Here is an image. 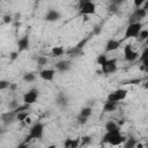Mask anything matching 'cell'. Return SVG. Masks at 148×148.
Returning a JSON list of instances; mask_svg holds the SVG:
<instances>
[{
  "label": "cell",
  "mask_w": 148,
  "mask_h": 148,
  "mask_svg": "<svg viewBox=\"0 0 148 148\" xmlns=\"http://www.w3.org/2000/svg\"><path fill=\"white\" fill-rule=\"evenodd\" d=\"M126 136H124L120 132H106L103 136V142L109 143L111 146H119L126 141Z\"/></svg>",
  "instance_id": "6da1fadb"
},
{
  "label": "cell",
  "mask_w": 148,
  "mask_h": 148,
  "mask_svg": "<svg viewBox=\"0 0 148 148\" xmlns=\"http://www.w3.org/2000/svg\"><path fill=\"white\" fill-rule=\"evenodd\" d=\"M79 12L81 15H91L96 13V5L89 0H81L79 2Z\"/></svg>",
  "instance_id": "7a4b0ae2"
},
{
  "label": "cell",
  "mask_w": 148,
  "mask_h": 148,
  "mask_svg": "<svg viewBox=\"0 0 148 148\" xmlns=\"http://www.w3.org/2000/svg\"><path fill=\"white\" fill-rule=\"evenodd\" d=\"M142 30V23H131L125 30V39L127 38H138L139 34Z\"/></svg>",
  "instance_id": "3957f363"
},
{
  "label": "cell",
  "mask_w": 148,
  "mask_h": 148,
  "mask_svg": "<svg viewBox=\"0 0 148 148\" xmlns=\"http://www.w3.org/2000/svg\"><path fill=\"white\" fill-rule=\"evenodd\" d=\"M126 97H127V90L126 89H123V88H119V89H116V90L111 91L108 95V99L106 101L113 102V103H117L118 104V102L124 101Z\"/></svg>",
  "instance_id": "277c9868"
},
{
  "label": "cell",
  "mask_w": 148,
  "mask_h": 148,
  "mask_svg": "<svg viewBox=\"0 0 148 148\" xmlns=\"http://www.w3.org/2000/svg\"><path fill=\"white\" fill-rule=\"evenodd\" d=\"M146 15H147V12H146L142 7H140V8H135V9L132 12V14L130 15L128 22H130V24H131V23H140L141 20L145 18Z\"/></svg>",
  "instance_id": "5b68a950"
},
{
  "label": "cell",
  "mask_w": 148,
  "mask_h": 148,
  "mask_svg": "<svg viewBox=\"0 0 148 148\" xmlns=\"http://www.w3.org/2000/svg\"><path fill=\"white\" fill-rule=\"evenodd\" d=\"M38 96H39V91H38V89H36V88H31V89H29V90L23 95V102H24V104L31 105V104H34V103L37 101Z\"/></svg>",
  "instance_id": "8992f818"
},
{
  "label": "cell",
  "mask_w": 148,
  "mask_h": 148,
  "mask_svg": "<svg viewBox=\"0 0 148 148\" xmlns=\"http://www.w3.org/2000/svg\"><path fill=\"white\" fill-rule=\"evenodd\" d=\"M43 133H44V124L39 121L34 124L29 130V134L32 136V139H40L43 136Z\"/></svg>",
  "instance_id": "52a82bcc"
},
{
  "label": "cell",
  "mask_w": 148,
  "mask_h": 148,
  "mask_svg": "<svg viewBox=\"0 0 148 148\" xmlns=\"http://www.w3.org/2000/svg\"><path fill=\"white\" fill-rule=\"evenodd\" d=\"M138 52H135L133 49H132V45L131 44H126L125 46H124V58H125V60L126 61H130V62H132V61H134L136 58H138Z\"/></svg>",
  "instance_id": "ba28073f"
},
{
  "label": "cell",
  "mask_w": 148,
  "mask_h": 148,
  "mask_svg": "<svg viewBox=\"0 0 148 148\" xmlns=\"http://www.w3.org/2000/svg\"><path fill=\"white\" fill-rule=\"evenodd\" d=\"M117 71V60L114 58L108 59V61L102 66V73L104 74H111Z\"/></svg>",
  "instance_id": "9c48e42d"
},
{
  "label": "cell",
  "mask_w": 148,
  "mask_h": 148,
  "mask_svg": "<svg viewBox=\"0 0 148 148\" xmlns=\"http://www.w3.org/2000/svg\"><path fill=\"white\" fill-rule=\"evenodd\" d=\"M60 17H61L60 13H59L58 10L51 8V9H49V10L46 12L44 18H45V21H47V22H56V21H58Z\"/></svg>",
  "instance_id": "30bf717a"
},
{
  "label": "cell",
  "mask_w": 148,
  "mask_h": 148,
  "mask_svg": "<svg viewBox=\"0 0 148 148\" xmlns=\"http://www.w3.org/2000/svg\"><path fill=\"white\" fill-rule=\"evenodd\" d=\"M54 75H56V71L52 68H45L39 72L40 79H43L45 81H52L54 79Z\"/></svg>",
  "instance_id": "8fae6325"
},
{
  "label": "cell",
  "mask_w": 148,
  "mask_h": 148,
  "mask_svg": "<svg viewBox=\"0 0 148 148\" xmlns=\"http://www.w3.org/2000/svg\"><path fill=\"white\" fill-rule=\"evenodd\" d=\"M16 116H17V113H16L14 110H10V111H7V112L2 113V114H1L2 123H3L5 125H8V124H10L14 119H16Z\"/></svg>",
  "instance_id": "7c38bea8"
},
{
  "label": "cell",
  "mask_w": 148,
  "mask_h": 148,
  "mask_svg": "<svg viewBox=\"0 0 148 148\" xmlns=\"http://www.w3.org/2000/svg\"><path fill=\"white\" fill-rule=\"evenodd\" d=\"M17 46H18V52H23V51H27L30 46V40H29V37L28 36H23L18 39L17 42Z\"/></svg>",
  "instance_id": "4fadbf2b"
},
{
  "label": "cell",
  "mask_w": 148,
  "mask_h": 148,
  "mask_svg": "<svg viewBox=\"0 0 148 148\" xmlns=\"http://www.w3.org/2000/svg\"><path fill=\"white\" fill-rule=\"evenodd\" d=\"M120 47V42L117 39H109L106 45H105V51L106 52H113Z\"/></svg>",
  "instance_id": "5bb4252c"
},
{
  "label": "cell",
  "mask_w": 148,
  "mask_h": 148,
  "mask_svg": "<svg viewBox=\"0 0 148 148\" xmlns=\"http://www.w3.org/2000/svg\"><path fill=\"white\" fill-rule=\"evenodd\" d=\"M67 53H68L72 58H79V57H81V56H83V54H84L83 49H80V47H77V46L71 47V49L67 51Z\"/></svg>",
  "instance_id": "9a60e30c"
},
{
  "label": "cell",
  "mask_w": 148,
  "mask_h": 148,
  "mask_svg": "<svg viewBox=\"0 0 148 148\" xmlns=\"http://www.w3.org/2000/svg\"><path fill=\"white\" fill-rule=\"evenodd\" d=\"M69 67H71V62L67 60H61V61H58L56 64V68L60 72H66L69 69Z\"/></svg>",
  "instance_id": "2e32d148"
},
{
  "label": "cell",
  "mask_w": 148,
  "mask_h": 148,
  "mask_svg": "<svg viewBox=\"0 0 148 148\" xmlns=\"http://www.w3.org/2000/svg\"><path fill=\"white\" fill-rule=\"evenodd\" d=\"M105 130H106V132H120L119 126L113 120H109L105 124Z\"/></svg>",
  "instance_id": "e0dca14e"
},
{
  "label": "cell",
  "mask_w": 148,
  "mask_h": 148,
  "mask_svg": "<svg viewBox=\"0 0 148 148\" xmlns=\"http://www.w3.org/2000/svg\"><path fill=\"white\" fill-rule=\"evenodd\" d=\"M136 145H138V140L133 136H130L124 142V148H136Z\"/></svg>",
  "instance_id": "ac0fdd59"
},
{
  "label": "cell",
  "mask_w": 148,
  "mask_h": 148,
  "mask_svg": "<svg viewBox=\"0 0 148 148\" xmlns=\"http://www.w3.org/2000/svg\"><path fill=\"white\" fill-rule=\"evenodd\" d=\"M116 109H117V103H113V102L106 101L103 105V111L104 112H113Z\"/></svg>",
  "instance_id": "d6986e66"
},
{
  "label": "cell",
  "mask_w": 148,
  "mask_h": 148,
  "mask_svg": "<svg viewBox=\"0 0 148 148\" xmlns=\"http://www.w3.org/2000/svg\"><path fill=\"white\" fill-rule=\"evenodd\" d=\"M56 102H57V104L60 105V106H66V105L68 104V98H67L64 94H59V95L57 96V98H56Z\"/></svg>",
  "instance_id": "ffe728a7"
},
{
  "label": "cell",
  "mask_w": 148,
  "mask_h": 148,
  "mask_svg": "<svg viewBox=\"0 0 148 148\" xmlns=\"http://www.w3.org/2000/svg\"><path fill=\"white\" fill-rule=\"evenodd\" d=\"M51 53H52L53 57H60V56H62L65 53V50L61 46H54V47H52Z\"/></svg>",
  "instance_id": "44dd1931"
},
{
  "label": "cell",
  "mask_w": 148,
  "mask_h": 148,
  "mask_svg": "<svg viewBox=\"0 0 148 148\" xmlns=\"http://www.w3.org/2000/svg\"><path fill=\"white\" fill-rule=\"evenodd\" d=\"M91 113H92V109L90 106H84L80 111V114L83 116V117H86V118H89L91 116Z\"/></svg>",
  "instance_id": "7402d4cb"
},
{
  "label": "cell",
  "mask_w": 148,
  "mask_h": 148,
  "mask_svg": "<svg viewBox=\"0 0 148 148\" xmlns=\"http://www.w3.org/2000/svg\"><path fill=\"white\" fill-rule=\"evenodd\" d=\"M28 117H29V111H23V112L17 113L16 120H18V121H25V119H27Z\"/></svg>",
  "instance_id": "603a6c76"
},
{
  "label": "cell",
  "mask_w": 148,
  "mask_h": 148,
  "mask_svg": "<svg viewBox=\"0 0 148 148\" xmlns=\"http://www.w3.org/2000/svg\"><path fill=\"white\" fill-rule=\"evenodd\" d=\"M23 80L25 82H34L36 80V75L34 73H25L23 75Z\"/></svg>",
  "instance_id": "cb8c5ba5"
},
{
  "label": "cell",
  "mask_w": 148,
  "mask_h": 148,
  "mask_svg": "<svg viewBox=\"0 0 148 148\" xmlns=\"http://www.w3.org/2000/svg\"><path fill=\"white\" fill-rule=\"evenodd\" d=\"M147 38H148V29H142L141 32L139 34L138 39H139L140 42H146Z\"/></svg>",
  "instance_id": "d4e9b609"
},
{
  "label": "cell",
  "mask_w": 148,
  "mask_h": 148,
  "mask_svg": "<svg viewBox=\"0 0 148 148\" xmlns=\"http://www.w3.org/2000/svg\"><path fill=\"white\" fill-rule=\"evenodd\" d=\"M106 61H108V58H106L105 54H99V56L97 57V59H96V62H97L98 65H101V67H102Z\"/></svg>",
  "instance_id": "484cf974"
},
{
  "label": "cell",
  "mask_w": 148,
  "mask_h": 148,
  "mask_svg": "<svg viewBox=\"0 0 148 148\" xmlns=\"http://www.w3.org/2000/svg\"><path fill=\"white\" fill-rule=\"evenodd\" d=\"M91 142V138L89 136V135H84V136H82L81 138V147H84V146H87V145H89Z\"/></svg>",
  "instance_id": "4316f807"
},
{
  "label": "cell",
  "mask_w": 148,
  "mask_h": 148,
  "mask_svg": "<svg viewBox=\"0 0 148 148\" xmlns=\"http://www.w3.org/2000/svg\"><path fill=\"white\" fill-rule=\"evenodd\" d=\"M46 64H47V58H46V57L39 56V57L37 58V65H38V66H44V65H46Z\"/></svg>",
  "instance_id": "83f0119b"
},
{
  "label": "cell",
  "mask_w": 148,
  "mask_h": 148,
  "mask_svg": "<svg viewBox=\"0 0 148 148\" xmlns=\"http://www.w3.org/2000/svg\"><path fill=\"white\" fill-rule=\"evenodd\" d=\"M146 60H148V47H145L143 51L140 54V61L142 62V61H146Z\"/></svg>",
  "instance_id": "f1b7e54d"
},
{
  "label": "cell",
  "mask_w": 148,
  "mask_h": 148,
  "mask_svg": "<svg viewBox=\"0 0 148 148\" xmlns=\"http://www.w3.org/2000/svg\"><path fill=\"white\" fill-rule=\"evenodd\" d=\"M9 86H10V82L7 81V80H0V90H5V89H9Z\"/></svg>",
  "instance_id": "f546056e"
},
{
  "label": "cell",
  "mask_w": 148,
  "mask_h": 148,
  "mask_svg": "<svg viewBox=\"0 0 148 148\" xmlns=\"http://www.w3.org/2000/svg\"><path fill=\"white\" fill-rule=\"evenodd\" d=\"M81 145V138H75L72 140V146L71 148H79Z\"/></svg>",
  "instance_id": "4dcf8cb0"
},
{
  "label": "cell",
  "mask_w": 148,
  "mask_h": 148,
  "mask_svg": "<svg viewBox=\"0 0 148 148\" xmlns=\"http://www.w3.org/2000/svg\"><path fill=\"white\" fill-rule=\"evenodd\" d=\"M109 13H111V14H116V13H118V6L117 5H114L113 2H111V5L109 6Z\"/></svg>",
  "instance_id": "1f68e13d"
},
{
  "label": "cell",
  "mask_w": 148,
  "mask_h": 148,
  "mask_svg": "<svg viewBox=\"0 0 148 148\" xmlns=\"http://www.w3.org/2000/svg\"><path fill=\"white\" fill-rule=\"evenodd\" d=\"M102 34V25L97 24L92 28V35H101Z\"/></svg>",
  "instance_id": "d6a6232c"
},
{
  "label": "cell",
  "mask_w": 148,
  "mask_h": 148,
  "mask_svg": "<svg viewBox=\"0 0 148 148\" xmlns=\"http://www.w3.org/2000/svg\"><path fill=\"white\" fill-rule=\"evenodd\" d=\"M2 22L6 23V24H9V23L12 22V15H8V14L3 15V16H2Z\"/></svg>",
  "instance_id": "836d02e7"
},
{
  "label": "cell",
  "mask_w": 148,
  "mask_h": 148,
  "mask_svg": "<svg viewBox=\"0 0 148 148\" xmlns=\"http://www.w3.org/2000/svg\"><path fill=\"white\" fill-rule=\"evenodd\" d=\"M20 105H18V103H17V101H12L9 104H8V108L10 109V110H15V109H17Z\"/></svg>",
  "instance_id": "e575fe53"
},
{
  "label": "cell",
  "mask_w": 148,
  "mask_h": 148,
  "mask_svg": "<svg viewBox=\"0 0 148 148\" xmlns=\"http://www.w3.org/2000/svg\"><path fill=\"white\" fill-rule=\"evenodd\" d=\"M87 120H88V118H86V117H83V116H81V114L77 116V123H79L80 125H84V124L87 123Z\"/></svg>",
  "instance_id": "d590c367"
},
{
  "label": "cell",
  "mask_w": 148,
  "mask_h": 148,
  "mask_svg": "<svg viewBox=\"0 0 148 148\" xmlns=\"http://www.w3.org/2000/svg\"><path fill=\"white\" fill-rule=\"evenodd\" d=\"M140 69H141V71H145V72H148V60H146V61H142V62H141Z\"/></svg>",
  "instance_id": "8d00e7d4"
},
{
  "label": "cell",
  "mask_w": 148,
  "mask_h": 148,
  "mask_svg": "<svg viewBox=\"0 0 148 148\" xmlns=\"http://www.w3.org/2000/svg\"><path fill=\"white\" fill-rule=\"evenodd\" d=\"M72 140H73V139L67 138V139L65 140V142H64V148H71V146H72Z\"/></svg>",
  "instance_id": "74e56055"
},
{
  "label": "cell",
  "mask_w": 148,
  "mask_h": 148,
  "mask_svg": "<svg viewBox=\"0 0 148 148\" xmlns=\"http://www.w3.org/2000/svg\"><path fill=\"white\" fill-rule=\"evenodd\" d=\"M9 58L10 60H16L18 58V51H14V52H10L9 54Z\"/></svg>",
  "instance_id": "f35d334b"
},
{
  "label": "cell",
  "mask_w": 148,
  "mask_h": 148,
  "mask_svg": "<svg viewBox=\"0 0 148 148\" xmlns=\"http://www.w3.org/2000/svg\"><path fill=\"white\" fill-rule=\"evenodd\" d=\"M143 3H145L143 0H134V6H135V8H140L141 6H143Z\"/></svg>",
  "instance_id": "ab89813d"
},
{
  "label": "cell",
  "mask_w": 148,
  "mask_h": 148,
  "mask_svg": "<svg viewBox=\"0 0 148 148\" xmlns=\"http://www.w3.org/2000/svg\"><path fill=\"white\" fill-rule=\"evenodd\" d=\"M31 140H32V136H31L30 134H28V135H25V138H24V141H23V142H24V143H28V142H30Z\"/></svg>",
  "instance_id": "60d3db41"
},
{
  "label": "cell",
  "mask_w": 148,
  "mask_h": 148,
  "mask_svg": "<svg viewBox=\"0 0 148 148\" xmlns=\"http://www.w3.org/2000/svg\"><path fill=\"white\" fill-rule=\"evenodd\" d=\"M16 89H17V84H16V83H10V86H9V90L14 91V90H16Z\"/></svg>",
  "instance_id": "b9f144b4"
},
{
  "label": "cell",
  "mask_w": 148,
  "mask_h": 148,
  "mask_svg": "<svg viewBox=\"0 0 148 148\" xmlns=\"http://www.w3.org/2000/svg\"><path fill=\"white\" fill-rule=\"evenodd\" d=\"M16 148H28V145L24 143V142H22V143H18V145L16 146Z\"/></svg>",
  "instance_id": "7bdbcfd3"
},
{
  "label": "cell",
  "mask_w": 148,
  "mask_h": 148,
  "mask_svg": "<svg viewBox=\"0 0 148 148\" xmlns=\"http://www.w3.org/2000/svg\"><path fill=\"white\" fill-rule=\"evenodd\" d=\"M142 8L148 13V0H146V1H145V3H143V6H142Z\"/></svg>",
  "instance_id": "ee69618b"
},
{
  "label": "cell",
  "mask_w": 148,
  "mask_h": 148,
  "mask_svg": "<svg viewBox=\"0 0 148 148\" xmlns=\"http://www.w3.org/2000/svg\"><path fill=\"white\" fill-rule=\"evenodd\" d=\"M143 88H145V89H148V81H146V82L143 83Z\"/></svg>",
  "instance_id": "f6af8a7d"
},
{
  "label": "cell",
  "mask_w": 148,
  "mask_h": 148,
  "mask_svg": "<svg viewBox=\"0 0 148 148\" xmlns=\"http://www.w3.org/2000/svg\"><path fill=\"white\" fill-rule=\"evenodd\" d=\"M46 148H57V146H56V145H50V146H47Z\"/></svg>",
  "instance_id": "bcb514c9"
},
{
  "label": "cell",
  "mask_w": 148,
  "mask_h": 148,
  "mask_svg": "<svg viewBox=\"0 0 148 148\" xmlns=\"http://www.w3.org/2000/svg\"><path fill=\"white\" fill-rule=\"evenodd\" d=\"M30 121H31V119H30V118H29V117H28V118H27V119H25V123H27V124H29V123H30Z\"/></svg>",
  "instance_id": "7dc6e473"
},
{
  "label": "cell",
  "mask_w": 148,
  "mask_h": 148,
  "mask_svg": "<svg viewBox=\"0 0 148 148\" xmlns=\"http://www.w3.org/2000/svg\"><path fill=\"white\" fill-rule=\"evenodd\" d=\"M136 148H142V145H141V143H139V142H138V145H136Z\"/></svg>",
  "instance_id": "c3c4849f"
},
{
  "label": "cell",
  "mask_w": 148,
  "mask_h": 148,
  "mask_svg": "<svg viewBox=\"0 0 148 148\" xmlns=\"http://www.w3.org/2000/svg\"><path fill=\"white\" fill-rule=\"evenodd\" d=\"M145 44H146V47H148V38L146 39V42H145Z\"/></svg>",
  "instance_id": "681fc988"
},
{
  "label": "cell",
  "mask_w": 148,
  "mask_h": 148,
  "mask_svg": "<svg viewBox=\"0 0 148 148\" xmlns=\"http://www.w3.org/2000/svg\"><path fill=\"white\" fill-rule=\"evenodd\" d=\"M99 148H109V147H105V146H102V147H99Z\"/></svg>",
  "instance_id": "f907efd6"
}]
</instances>
